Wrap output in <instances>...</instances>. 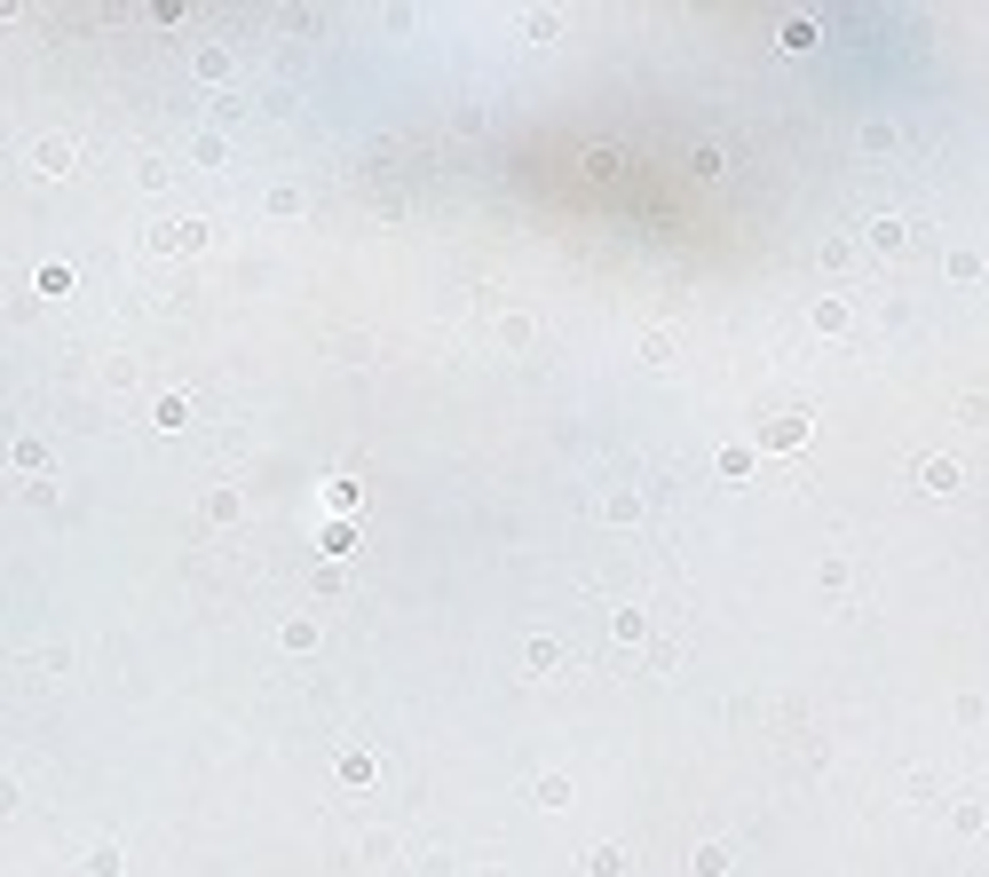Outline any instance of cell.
I'll use <instances>...</instances> for the list:
<instances>
[{
	"label": "cell",
	"mask_w": 989,
	"mask_h": 877,
	"mask_svg": "<svg viewBox=\"0 0 989 877\" xmlns=\"http://www.w3.org/2000/svg\"><path fill=\"white\" fill-rule=\"evenodd\" d=\"M761 443H768V451H800V443H808V419H800V412H776V419L761 427Z\"/></svg>",
	"instance_id": "6da1fadb"
},
{
	"label": "cell",
	"mask_w": 989,
	"mask_h": 877,
	"mask_svg": "<svg viewBox=\"0 0 989 877\" xmlns=\"http://www.w3.org/2000/svg\"><path fill=\"white\" fill-rule=\"evenodd\" d=\"M918 483H927L934 498H958V490H966V475H958V459H927V466H918Z\"/></svg>",
	"instance_id": "7a4b0ae2"
},
{
	"label": "cell",
	"mask_w": 989,
	"mask_h": 877,
	"mask_svg": "<svg viewBox=\"0 0 989 877\" xmlns=\"http://www.w3.org/2000/svg\"><path fill=\"white\" fill-rule=\"evenodd\" d=\"M32 166H40V175H72V143H63V134H40V143H32Z\"/></svg>",
	"instance_id": "3957f363"
},
{
	"label": "cell",
	"mask_w": 989,
	"mask_h": 877,
	"mask_svg": "<svg viewBox=\"0 0 989 877\" xmlns=\"http://www.w3.org/2000/svg\"><path fill=\"white\" fill-rule=\"evenodd\" d=\"M871 246H879V253H903V246H910V222H903V214H879V222H871Z\"/></svg>",
	"instance_id": "277c9868"
},
{
	"label": "cell",
	"mask_w": 989,
	"mask_h": 877,
	"mask_svg": "<svg viewBox=\"0 0 989 877\" xmlns=\"http://www.w3.org/2000/svg\"><path fill=\"white\" fill-rule=\"evenodd\" d=\"M855 143H863V151H895L903 127H895V119H863V127H855Z\"/></svg>",
	"instance_id": "5b68a950"
},
{
	"label": "cell",
	"mask_w": 989,
	"mask_h": 877,
	"mask_svg": "<svg viewBox=\"0 0 989 877\" xmlns=\"http://www.w3.org/2000/svg\"><path fill=\"white\" fill-rule=\"evenodd\" d=\"M823 277H847V269H855V238H823Z\"/></svg>",
	"instance_id": "8992f818"
},
{
	"label": "cell",
	"mask_w": 989,
	"mask_h": 877,
	"mask_svg": "<svg viewBox=\"0 0 989 877\" xmlns=\"http://www.w3.org/2000/svg\"><path fill=\"white\" fill-rule=\"evenodd\" d=\"M602 514L610 522H641V490H602Z\"/></svg>",
	"instance_id": "52a82bcc"
},
{
	"label": "cell",
	"mask_w": 989,
	"mask_h": 877,
	"mask_svg": "<svg viewBox=\"0 0 989 877\" xmlns=\"http://www.w3.org/2000/svg\"><path fill=\"white\" fill-rule=\"evenodd\" d=\"M167 246H175V253H198V246H207V222H175Z\"/></svg>",
	"instance_id": "ba28073f"
},
{
	"label": "cell",
	"mask_w": 989,
	"mask_h": 877,
	"mask_svg": "<svg viewBox=\"0 0 989 877\" xmlns=\"http://www.w3.org/2000/svg\"><path fill=\"white\" fill-rule=\"evenodd\" d=\"M522 664H531V672H554V664H563V649H554V640L539 632V640H531V649H522Z\"/></svg>",
	"instance_id": "9c48e42d"
},
{
	"label": "cell",
	"mask_w": 989,
	"mask_h": 877,
	"mask_svg": "<svg viewBox=\"0 0 989 877\" xmlns=\"http://www.w3.org/2000/svg\"><path fill=\"white\" fill-rule=\"evenodd\" d=\"M586 869H593V877H625V854H617V846H593Z\"/></svg>",
	"instance_id": "30bf717a"
},
{
	"label": "cell",
	"mask_w": 989,
	"mask_h": 877,
	"mask_svg": "<svg viewBox=\"0 0 989 877\" xmlns=\"http://www.w3.org/2000/svg\"><path fill=\"white\" fill-rule=\"evenodd\" d=\"M815 332H847V300H815Z\"/></svg>",
	"instance_id": "8fae6325"
},
{
	"label": "cell",
	"mask_w": 989,
	"mask_h": 877,
	"mask_svg": "<svg viewBox=\"0 0 989 877\" xmlns=\"http://www.w3.org/2000/svg\"><path fill=\"white\" fill-rule=\"evenodd\" d=\"M617 640H625V649H634V640H649V617H641V609H617Z\"/></svg>",
	"instance_id": "7c38bea8"
},
{
	"label": "cell",
	"mask_w": 989,
	"mask_h": 877,
	"mask_svg": "<svg viewBox=\"0 0 989 877\" xmlns=\"http://www.w3.org/2000/svg\"><path fill=\"white\" fill-rule=\"evenodd\" d=\"M341 774L349 783H373V751H341Z\"/></svg>",
	"instance_id": "4fadbf2b"
},
{
	"label": "cell",
	"mask_w": 989,
	"mask_h": 877,
	"mask_svg": "<svg viewBox=\"0 0 989 877\" xmlns=\"http://www.w3.org/2000/svg\"><path fill=\"white\" fill-rule=\"evenodd\" d=\"M729 869V846H697V877H720Z\"/></svg>",
	"instance_id": "5bb4252c"
}]
</instances>
